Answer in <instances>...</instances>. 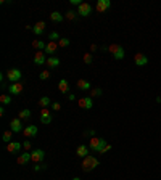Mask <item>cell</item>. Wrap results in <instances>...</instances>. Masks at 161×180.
Instances as JSON below:
<instances>
[{
    "label": "cell",
    "instance_id": "obj_1",
    "mask_svg": "<svg viewBox=\"0 0 161 180\" xmlns=\"http://www.w3.org/2000/svg\"><path fill=\"white\" fill-rule=\"evenodd\" d=\"M107 143H108V141H107L105 138L93 137V138H90V141H89V148H90V151H93V153H98V155H100V151L107 146Z\"/></svg>",
    "mask_w": 161,
    "mask_h": 180
},
{
    "label": "cell",
    "instance_id": "obj_2",
    "mask_svg": "<svg viewBox=\"0 0 161 180\" xmlns=\"http://www.w3.org/2000/svg\"><path fill=\"white\" fill-rule=\"evenodd\" d=\"M98 164H100V161L95 156L89 155L87 158L82 159V170L84 172H90V170H93L95 167H98Z\"/></svg>",
    "mask_w": 161,
    "mask_h": 180
},
{
    "label": "cell",
    "instance_id": "obj_3",
    "mask_svg": "<svg viewBox=\"0 0 161 180\" xmlns=\"http://www.w3.org/2000/svg\"><path fill=\"white\" fill-rule=\"evenodd\" d=\"M108 52L113 55V58L118 60V61H121V60L126 56V50H124V47L119 45V44H113V45H110V47H108Z\"/></svg>",
    "mask_w": 161,
    "mask_h": 180
},
{
    "label": "cell",
    "instance_id": "obj_4",
    "mask_svg": "<svg viewBox=\"0 0 161 180\" xmlns=\"http://www.w3.org/2000/svg\"><path fill=\"white\" fill-rule=\"evenodd\" d=\"M7 79L10 81L12 84L21 82V79H23V72L18 69V68H10V69L7 71Z\"/></svg>",
    "mask_w": 161,
    "mask_h": 180
},
{
    "label": "cell",
    "instance_id": "obj_5",
    "mask_svg": "<svg viewBox=\"0 0 161 180\" xmlns=\"http://www.w3.org/2000/svg\"><path fill=\"white\" fill-rule=\"evenodd\" d=\"M31 156H32L34 164H37V163H42V161H44V158H45V151H44V150H40V148L32 150V151H31Z\"/></svg>",
    "mask_w": 161,
    "mask_h": 180
},
{
    "label": "cell",
    "instance_id": "obj_6",
    "mask_svg": "<svg viewBox=\"0 0 161 180\" xmlns=\"http://www.w3.org/2000/svg\"><path fill=\"white\" fill-rule=\"evenodd\" d=\"M78 105H79V108H82V109H92V108H93L92 97H84V98H79V100H78Z\"/></svg>",
    "mask_w": 161,
    "mask_h": 180
},
{
    "label": "cell",
    "instance_id": "obj_7",
    "mask_svg": "<svg viewBox=\"0 0 161 180\" xmlns=\"http://www.w3.org/2000/svg\"><path fill=\"white\" fill-rule=\"evenodd\" d=\"M8 93L13 97V95H21L23 93V82H16V84H10L8 87Z\"/></svg>",
    "mask_w": 161,
    "mask_h": 180
},
{
    "label": "cell",
    "instance_id": "obj_8",
    "mask_svg": "<svg viewBox=\"0 0 161 180\" xmlns=\"http://www.w3.org/2000/svg\"><path fill=\"white\" fill-rule=\"evenodd\" d=\"M10 130H13V132H23V130H24L23 121H21L20 118H13V119L10 121Z\"/></svg>",
    "mask_w": 161,
    "mask_h": 180
},
{
    "label": "cell",
    "instance_id": "obj_9",
    "mask_svg": "<svg viewBox=\"0 0 161 180\" xmlns=\"http://www.w3.org/2000/svg\"><path fill=\"white\" fill-rule=\"evenodd\" d=\"M90 13H92V7H90L89 3L82 2V3L78 7V15H79V16H89Z\"/></svg>",
    "mask_w": 161,
    "mask_h": 180
},
{
    "label": "cell",
    "instance_id": "obj_10",
    "mask_svg": "<svg viewBox=\"0 0 161 180\" xmlns=\"http://www.w3.org/2000/svg\"><path fill=\"white\" fill-rule=\"evenodd\" d=\"M134 61H135L137 66H140V68H142V66H147V64H148V56L139 52V53L134 55Z\"/></svg>",
    "mask_w": 161,
    "mask_h": 180
},
{
    "label": "cell",
    "instance_id": "obj_11",
    "mask_svg": "<svg viewBox=\"0 0 161 180\" xmlns=\"http://www.w3.org/2000/svg\"><path fill=\"white\" fill-rule=\"evenodd\" d=\"M37 132H39V129H37L36 126H27V127H24V130H23V135L26 137V138H32V137H36L37 135Z\"/></svg>",
    "mask_w": 161,
    "mask_h": 180
},
{
    "label": "cell",
    "instance_id": "obj_12",
    "mask_svg": "<svg viewBox=\"0 0 161 180\" xmlns=\"http://www.w3.org/2000/svg\"><path fill=\"white\" fill-rule=\"evenodd\" d=\"M29 161H32V156H31V151H24L23 155H20L18 156V159H16V163L20 164V166H23V164H27Z\"/></svg>",
    "mask_w": 161,
    "mask_h": 180
},
{
    "label": "cell",
    "instance_id": "obj_13",
    "mask_svg": "<svg viewBox=\"0 0 161 180\" xmlns=\"http://www.w3.org/2000/svg\"><path fill=\"white\" fill-rule=\"evenodd\" d=\"M110 7H111V2H110V0H98L97 5H95V8H97V12H98V13L107 12Z\"/></svg>",
    "mask_w": 161,
    "mask_h": 180
},
{
    "label": "cell",
    "instance_id": "obj_14",
    "mask_svg": "<svg viewBox=\"0 0 161 180\" xmlns=\"http://www.w3.org/2000/svg\"><path fill=\"white\" fill-rule=\"evenodd\" d=\"M52 114H50V113H49V109H47V108H44V109H40V122H42V124H50V122H52Z\"/></svg>",
    "mask_w": 161,
    "mask_h": 180
},
{
    "label": "cell",
    "instance_id": "obj_15",
    "mask_svg": "<svg viewBox=\"0 0 161 180\" xmlns=\"http://www.w3.org/2000/svg\"><path fill=\"white\" fill-rule=\"evenodd\" d=\"M34 63H36V66L45 64V63H47V56H45V52H36V55H34Z\"/></svg>",
    "mask_w": 161,
    "mask_h": 180
},
{
    "label": "cell",
    "instance_id": "obj_16",
    "mask_svg": "<svg viewBox=\"0 0 161 180\" xmlns=\"http://www.w3.org/2000/svg\"><path fill=\"white\" fill-rule=\"evenodd\" d=\"M23 143H20V141H10V143L7 145V151L8 153H20Z\"/></svg>",
    "mask_w": 161,
    "mask_h": 180
},
{
    "label": "cell",
    "instance_id": "obj_17",
    "mask_svg": "<svg viewBox=\"0 0 161 180\" xmlns=\"http://www.w3.org/2000/svg\"><path fill=\"white\" fill-rule=\"evenodd\" d=\"M56 50H58V42H50V40H49L44 52H45V55H50V56H52Z\"/></svg>",
    "mask_w": 161,
    "mask_h": 180
},
{
    "label": "cell",
    "instance_id": "obj_18",
    "mask_svg": "<svg viewBox=\"0 0 161 180\" xmlns=\"http://www.w3.org/2000/svg\"><path fill=\"white\" fill-rule=\"evenodd\" d=\"M44 31H45V21H39V23H36V24L32 26V32H34L36 35H42Z\"/></svg>",
    "mask_w": 161,
    "mask_h": 180
},
{
    "label": "cell",
    "instance_id": "obj_19",
    "mask_svg": "<svg viewBox=\"0 0 161 180\" xmlns=\"http://www.w3.org/2000/svg\"><path fill=\"white\" fill-rule=\"evenodd\" d=\"M89 150H90V148H89L87 145H79L78 150H76V155L84 159V158H87V156H89Z\"/></svg>",
    "mask_w": 161,
    "mask_h": 180
},
{
    "label": "cell",
    "instance_id": "obj_20",
    "mask_svg": "<svg viewBox=\"0 0 161 180\" xmlns=\"http://www.w3.org/2000/svg\"><path fill=\"white\" fill-rule=\"evenodd\" d=\"M78 89H79V90H92V85H90V82L86 81V79H79V81H78Z\"/></svg>",
    "mask_w": 161,
    "mask_h": 180
},
{
    "label": "cell",
    "instance_id": "obj_21",
    "mask_svg": "<svg viewBox=\"0 0 161 180\" xmlns=\"http://www.w3.org/2000/svg\"><path fill=\"white\" fill-rule=\"evenodd\" d=\"M45 64H49V68H58V64H60V58H56V56H49L47 58V63Z\"/></svg>",
    "mask_w": 161,
    "mask_h": 180
},
{
    "label": "cell",
    "instance_id": "obj_22",
    "mask_svg": "<svg viewBox=\"0 0 161 180\" xmlns=\"http://www.w3.org/2000/svg\"><path fill=\"white\" fill-rule=\"evenodd\" d=\"M58 90H60L61 93H68V90H69V82L66 81V79H61V81L58 82Z\"/></svg>",
    "mask_w": 161,
    "mask_h": 180
},
{
    "label": "cell",
    "instance_id": "obj_23",
    "mask_svg": "<svg viewBox=\"0 0 161 180\" xmlns=\"http://www.w3.org/2000/svg\"><path fill=\"white\" fill-rule=\"evenodd\" d=\"M64 20V16L60 13V12H52L50 13V21H53V23H61Z\"/></svg>",
    "mask_w": 161,
    "mask_h": 180
},
{
    "label": "cell",
    "instance_id": "obj_24",
    "mask_svg": "<svg viewBox=\"0 0 161 180\" xmlns=\"http://www.w3.org/2000/svg\"><path fill=\"white\" fill-rule=\"evenodd\" d=\"M32 47H34L37 52H44L45 47H47V44H45L44 40H34V42H32Z\"/></svg>",
    "mask_w": 161,
    "mask_h": 180
},
{
    "label": "cell",
    "instance_id": "obj_25",
    "mask_svg": "<svg viewBox=\"0 0 161 180\" xmlns=\"http://www.w3.org/2000/svg\"><path fill=\"white\" fill-rule=\"evenodd\" d=\"M0 103H2L3 106L10 105V103H12V95H10V93H2V95H0Z\"/></svg>",
    "mask_w": 161,
    "mask_h": 180
},
{
    "label": "cell",
    "instance_id": "obj_26",
    "mask_svg": "<svg viewBox=\"0 0 161 180\" xmlns=\"http://www.w3.org/2000/svg\"><path fill=\"white\" fill-rule=\"evenodd\" d=\"M39 106L44 109V108H49V106H52V101H50V98L49 97H42L40 100H39Z\"/></svg>",
    "mask_w": 161,
    "mask_h": 180
},
{
    "label": "cell",
    "instance_id": "obj_27",
    "mask_svg": "<svg viewBox=\"0 0 161 180\" xmlns=\"http://www.w3.org/2000/svg\"><path fill=\"white\" fill-rule=\"evenodd\" d=\"M18 118H20L21 121H27V119L31 118V111L29 109H21L20 114H18Z\"/></svg>",
    "mask_w": 161,
    "mask_h": 180
},
{
    "label": "cell",
    "instance_id": "obj_28",
    "mask_svg": "<svg viewBox=\"0 0 161 180\" xmlns=\"http://www.w3.org/2000/svg\"><path fill=\"white\" fill-rule=\"evenodd\" d=\"M13 134H15V132H13V130H10V129L3 132V137H2V138H3V141H7V145L10 143V141H12V137H13Z\"/></svg>",
    "mask_w": 161,
    "mask_h": 180
},
{
    "label": "cell",
    "instance_id": "obj_29",
    "mask_svg": "<svg viewBox=\"0 0 161 180\" xmlns=\"http://www.w3.org/2000/svg\"><path fill=\"white\" fill-rule=\"evenodd\" d=\"M64 18L68 21H74L76 18H78V12H74V10H68L66 12V15H64Z\"/></svg>",
    "mask_w": 161,
    "mask_h": 180
},
{
    "label": "cell",
    "instance_id": "obj_30",
    "mask_svg": "<svg viewBox=\"0 0 161 180\" xmlns=\"http://www.w3.org/2000/svg\"><path fill=\"white\" fill-rule=\"evenodd\" d=\"M71 40L69 39H66V37H61V39L58 40V47H61V48H64V47H69Z\"/></svg>",
    "mask_w": 161,
    "mask_h": 180
},
{
    "label": "cell",
    "instance_id": "obj_31",
    "mask_svg": "<svg viewBox=\"0 0 161 180\" xmlns=\"http://www.w3.org/2000/svg\"><path fill=\"white\" fill-rule=\"evenodd\" d=\"M49 39H50V42H58L61 37H60V34L56 32V31H53V32H50L49 34Z\"/></svg>",
    "mask_w": 161,
    "mask_h": 180
},
{
    "label": "cell",
    "instance_id": "obj_32",
    "mask_svg": "<svg viewBox=\"0 0 161 180\" xmlns=\"http://www.w3.org/2000/svg\"><path fill=\"white\" fill-rule=\"evenodd\" d=\"M34 172H40V170H45L47 169V164H42V163H37V164H34Z\"/></svg>",
    "mask_w": 161,
    "mask_h": 180
},
{
    "label": "cell",
    "instance_id": "obj_33",
    "mask_svg": "<svg viewBox=\"0 0 161 180\" xmlns=\"http://www.w3.org/2000/svg\"><path fill=\"white\" fill-rule=\"evenodd\" d=\"M49 77H50V71H49V69H45V71H42V72L39 74V79H40V81H47Z\"/></svg>",
    "mask_w": 161,
    "mask_h": 180
},
{
    "label": "cell",
    "instance_id": "obj_34",
    "mask_svg": "<svg viewBox=\"0 0 161 180\" xmlns=\"http://www.w3.org/2000/svg\"><path fill=\"white\" fill-rule=\"evenodd\" d=\"M82 60H84V63H86V64H90L93 61V56H92V53H86V55L82 56Z\"/></svg>",
    "mask_w": 161,
    "mask_h": 180
},
{
    "label": "cell",
    "instance_id": "obj_35",
    "mask_svg": "<svg viewBox=\"0 0 161 180\" xmlns=\"http://www.w3.org/2000/svg\"><path fill=\"white\" fill-rule=\"evenodd\" d=\"M102 93H103L102 89H92L90 90V97H102Z\"/></svg>",
    "mask_w": 161,
    "mask_h": 180
},
{
    "label": "cell",
    "instance_id": "obj_36",
    "mask_svg": "<svg viewBox=\"0 0 161 180\" xmlns=\"http://www.w3.org/2000/svg\"><path fill=\"white\" fill-rule=\"evenodd\" d=\"M95 134H97V132H95V129H89V130H86V132H84V137H90V138H93V137H95Z\"/></svg>",
    "mask_w": 161,
    "mask_h": 180
},
{
    "label": "cell",
    "instance_id": "obj_37",
    "mask_svg": "<svg viewBox=\"0 0 161 180\" xmlns=\"http://www.w3.org/2000/svg\"><path fill=\"white\" fill-rule=\"evenodd\" d=\"M52 109H53V111H60V109H61V103L53 101V103H52Z\"/></svg>",
    "mask_w": 161,
    "mask_h": 180
},
{
    "label": "cell",
    "instance_id": "obj_38",
    "mask_svg": "<svg viewBox=\"0 0 161 180\" xmlns=\"http://www.w3.org/2000/svg\"><path fill=\"white\" fill-rule=\"evenodd\" d=\"M31 146H32V143H31L29 140L23 141V148H24V151H29V150H31Z\"/></svg>",
    "mask_w": 161,
    "mask_h": 180
},
{
    "label": "cell",
    "instance_id": "obj_39",
    "mask_svg": "<svg viewBox=\"0 0 161 180\" xmlns=\"http://www.w3.org/2000/svg\"><path fill=\"white\" fill-rule=\"evenodd\" d=\"M110 150H111V145H110V143H107V146H105V148H103V150L100 151V155H103V153H107V151H110Z\"/></svg>",
    "mask_w": 161,
    "mask_h": 180
},
{
    "label": "cell",
    "instance_id": "obj_40",
    "mask_svg": "<svg viewBox=\"0 0 161 180\" xmlns=\"http://www.w3.org/2000/svg\"><path fill=\"white\" fill-rule=\"evenodd\" d=\"M69 3H71V5H76V7H79L82 2H81V0H69Z\"/></svg>",
    "mask_w": 161,
    "mask_h": 180
},
{
    "label": "cell",
    "instance_id": "obj_41",
    "mask_svg": "<svg viewBox=\"0 0 161 180\" xmlns=\"http://www.w3.org/2000/svg\"><path fill=\"white\" fill-rule=\"evenodd\" d=\"M68 100H71V101H76L78 98H76V95H74V93H69V95H68Z\"/></svg>",
    "mask_w": 161,
    "mask_h": 180
},
{
    "label": "cell",
    "instance_id": "obj_42",
    "mask_svg": "<svg viewBox=\"0 0 161 180\" xmlns=\"http://www.w3.org/2000/svg\"><path fill=\"white\" fill-rule=\"evenodd\" d=\"M97 50V45H90V52H95Z\"/></svg>",
    "mask_w": 161,
    "mask_h": 180
},
{
    "label": "cell",
    "instance_id": "obj_43",
    "mask_svg": "<svg viewBox=\"0 0 161 180\" xmlns=\"http://www.w3.org/2000/svg\"><path fill=\"white\" fill-rule=\"evenodd\" d=\"M3 114H5V108L2 106V108H0V116H3Z\"/></svg>",
    "mask_w": 161,
    "mask_h": 180
},
{
    "label": "cell",
    "instance_id": "obj_44",
    "mask_svg": "<svg viewBox=\"0 0 161 180\" xmlns=\"http://www.w3.org/2000/svg\"><path fill=\"white\" fill-rule=\"evenodd\" d=\"M71 180H81L79 177H74V178H71Z\"/></svg>",
    "mask_w": 161,
    "mask_h": 180
},
{
    "label": "cell",
    "instance_id": "obj_45",
    "mask_svg": "<svg viewBox=\"0 0 161 180\" xmlns=\"http://www.w3.org/2000/svg\"><path fill=\"white\" fill-rule=\"evenodd\" d=\"M159 97H161V95H159Z\"/></svg>",
    "mask_w": 161,
    "mask_h": 180
}]
</instances>
